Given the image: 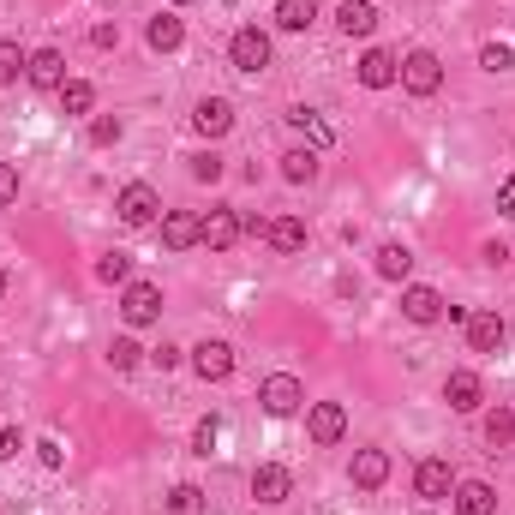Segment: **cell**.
<instances>
[{
  "mask_svg": "<svg viewBox=\"0 0 515 515\" xmlns=\"http://www.w3.org/2000/svg\"><path fill=\"white\" fill-rule=\"evenodd\" d=\"M414 492H420L426 504H444V498L456 492V468H450L444 456H426V462L414 468Z\"/></svg>",
  "mask_w": 515,
  "mask_h": 515,
  "instance_id": "7",
  "label": "cell"
},
{
  "mask_svg": "<svg viewBox=\"0 0 515 515\" xmlns=\"http://www.w3.org/2000/svg\"><path fill=\"white\" fill-rule=\"evenodd\" d=\"M36 462H42V468H60V462H66V450H60L54 438H42V444H36Z\"/></svg>",
  "mask_w": 515,
  "mask_h": 515,
  "instance_id": "38",
  "label": "cell"
},
{
  "mask_svg": "<svg viewBox=\"0 0 515 515\" xmlns=\"http://www.w3.org/2000/svg\"><path fill=\"white\" fill-rule=\"evenodd\" d=\"M240 234H246V228H240V210H210V216H198V246H210V252H228Z\"/></svg>",
  "mask_w": 515,
  "mask_h": 515,
  "instance_id": "8",
  "label": "cell"
},
{
  "mask_svg": "<svg viewBox=\"0 0 515 515\" xmlns=\"http://www.w3.org/2000/svg\"><path fill=\"white\" fill-rule=\"evenodd\" d=\"M0 300H6V270H0Z\"/></svg>",
  "mask_w": 515,
  "mask_h": 515,
  "instance_id": "43",
  "label": "cell"
},
{
  "mask_svg": "<svg viewBox=\"0 0 515 515\" xmlns=\"http://www.w3.org/2000/svg\"><path fill=\"white\" fill-rule=\"evenodd\" d=\"M120 318H126L132 330L156 324V318H162V288H156V282H126V294H120Z\"/></svg>",
  "mask_w": 515,
  "mask_h": 515,
  "instance_id": "4",
  "label": "cell"
},
{
  "mask_svg": "<svg viewBox=\"0 0 515 515\" xmlns=\"http://www.w3.org/2000/svg\"><path fill=\"white\" fill-rule=\"evenodd\" d=\"M348 480H354L360 492H378V486L390 480V456H384V450H360L354 468H348Z\"/></svg>",
  "mask_w": 515,
  "mask_h": 515,
  "instance_id": "17",
  "label": "cell"
},
{
  "mask_svg": "<svg viewBox=\"0 0 515 515\" xmlns=\"http://www.w3.org/2000/svg\"><path fill=\"white\" fill-rule=\"evenodd\" d=\"M342 432H348V408L342 402H312L306 408V438L312 444H336Z\"/></svg>",
  "mask_w": 515,
  "mask_h": 515,
  "instance_id": "9",
  "label": "cell"
},
{
  "mask_svg": "<svg viewBox=\"0 0 515 515\" xmlns=\"http://www.w3.org/2000/svg\"><path fill=\"white\" fill-rule=\"evenodd\" d=\"M12 198H18V168L0 162V204H12Z\"/></svg>",
  "mask_w": 515,
  "mask_h": 515,
  "instance_id": "39",
  "label": "cell"
},
{
  "mask_svg": "<svg viewBox=\"0 0 515 515\" xmlns=\"http://www.w3.org/2000/svg\"><path fill=\"white\" fill-rule=\"evenodd\" d=\"M408 270H414V252H408L402 240H384V246H378V276H384V282H408Z\"/></svg>",
  "mask_w": 515,
  "mask_h": 515,
  "instance_id": "24",
  "label": "cell"
},
{
  "mask_svg": "<svg viewBox=\"0 0 515 515\" xmlns=\"http://www.w3.org/2000/svg\"><path fill=\"white\" fill-rule=\"evenodd\" d=\"M144 42H150V48H156V54H174V48H180V42H186V24H180V18H174V12H156V18H150V24H144Z\"/></svg>",
  "mask_w": 515,
  "mask_h": 515,
  "instance_id": "20",
  "label": "cell"
},
{
  "mask_svg": "<svg viewBox=\"0 0 515 515\" xmlns=\"http://www.w3.org/2000/svg\"><path fill=\"white\" fill-rule=\"evenodd\" d=\"M402 90H408V96H438V90H444V60H438L432 48H414V54L402 60Z\"/></svg>",
  "mask_w": 515,
  "mask_h": 515,
  "instance_id": "2",
  "label": "cell"
},
{
  "mask_svg": "<svg viewBox=\"0 0 515 515\" xmlns=\"http://www.w3.org/2000/svg\"><path fill=\"white\" fill-rule=\"evenodd\" d=\"M138 360H144V348H138L132 336H114V342H108V366H114V372H132Z\"/></svg>",
  "mask_w": 515,
  "mask_h": 515,
  "instance_id": "31",
  "label": "cell"
},
{
  "mask_svg": "<svg viewBox=\"0 0 515 515\" xmlns=\"http://www.w3.org/2000/svg\"><path fill=\"white\" fill-rule=\"evenodd\" d=\"M120 132H126V126H120V114H96V120H90V144H96V150L120 144Z\"/></svg>",
  "mask_w": 515,
  "mask_h": 515,
  "instance_id": "32",
  "label": "cell"
},
{
  "mask_svg": "<svg viewBox=\"0 0 515 515\" xmlns=\"http://www.w3.org/2000/svg\"><path fill=\"white\" fill-rule=\"evenodd\" d=\"M216 438H222V420H216V414H204V420L192 426V456H210V450H216Z\"/></svg>",
  "mask_w": 515,
  "mask_h": 515,
  "instance_id": "33",
  "label": "cell"
},
{
  "mask_svg": "<svg viewBox=\"0 0 515 515\" xmlns=\"http://www.w3.org/2000/svg\"><path fill=\"white\" fill-rule=\"evenodd\" d=\"M276 24L282 30H312L318 24V0H276Z\"/></svg>",
  "mask_w": 515,
  "mask_h": 515,
  "instance_id": "27",
  "label": "cell"
},
{
  "mask_svg": "<svg viewBox=\"0 0 515 515\" xmlns=\"http://www.w3.org/2000/svg\"><path fill=\"white\" fill-rule=\"evenodd\" d=\"M504 342H510V324H504L498 312H474V318H468V348H474V354H498Z\"/></svg>",
  "mask_w": 515,
  "mask_h": 515,
  "instance_id": "13",
  "label": "cell"
},
{
  "mask_svg": "<svg viewBox=\"0 0 515 515\" xmlns=\"http://www.w3.org/2000/svg\"><path fill=\"white\" fill-rule=\"evenodd\" d=\"M228 60H234L240 72H264V66H270V36H264L258 24H240L234 42H228Z\"/></svg>",
  "mask_w": 515,
  "mask_h": 515,
  "instance_id": "5",
  "label": "cell"
},
{
  "mask_svg": "<svg viewBox=\"0 0 515 515\" xmlns=\"http://www.w3.org/2000/svg\"><path fill=\"white\" fill-rule=\"evenodd\" d=\"M258 402H264V414L288 420V414H300V408H306V384H300L294 372H270V378L258 384Z\"/></svg>",
  "mask_w": 515,
  "mask_h": 515,
  "instance_id": "1",
  "label": "cell"
},
{
  "mask_svg": "<svg viewBox=\"0 0 515 515\" xmlns=\"http://www.w3.org/2000/svg\"><path fill=\"white\" fill-rule=\"evenodd\" d=\"M174 6H192V0H174Z\"/></svg>",
  "mask_w": 515,
  "mask_h": 515,
  "instance_id": "44",
  "label": "cell"
},
{
  "mask_svg": "<svg viewBox=\"0 0 515 515\" xmlns=\"http://www.w3.org/2000/svg\"><path fill=\"white\" fill-rule=\"evenodd\" d=\"M192 372H198L204 384H222V378H234V348H228V342H216V336H204V342L192 348Z\"/></svg>",
  "mask_w": 515,
  "mask_h": 515,
  "instance_id": "6",
  "label": "cell"
},
{
  "mask_svg": "<svg viewBox=\"0 0 515 515\" xmlns=\"http://www.w3.org/2000/svg\"><path fill=\"white\" fill-rule=\"evenodd\" d=\"M192 180H204V186H216V180H222V156H216V150H204V156H192Z\"/></svg>",
  "mask_w": 515,
  "mask_h": 515,
  "instance_id": "36",
  "label": "cell"
},
{
  "mask_svg": "<svg viewBox=\"0 0 515 515\" xmlns=\"http://www.w3.org/2000/svg\"><path fill=\"white\" fill-rule=\"evenodd\" d=\"M510 438H515V414H510V408H492V414H486V444H492V450H504Z\"/></svg>",
  "mask_w": 515,
  "mask_h": 515,
  "instance_id": "29",
  "label": "cell"
},
{
  "mask_svg": "<svg viewBox=\"0 0 515 515\" xmlns=\"http://www.w3.org/2000/svg\"><path fill=\"white\" fill-rule=\"evenodd\" d=\"M336 24H342V36H372L378 30V6L372 0H342L336 6Z\"/></svg>",
  "mask_w": 515,
  "mask_h": 515,
  "instance_id": "19",
  "label": "cell"
},
{
  "mask_svg": "<svg viewBox=\"0 0 515 515\" xmlns=\"http://www.w3.org/2000/svg\"><path fill=\"white\" fill-rule=\"evenodd\" d=\"M54 96H60V114H90L96 108V84H84V78H66Z\"/></svg>",
  "mask_w": 515,
  "mask_h": 515,
  "instance_id": "26",
  "label": "cell"
},
{
  "mask_svg": "<svg viewBox=\"0 0 515 515\" xmlns=\"http://www.w3.org/2000/svg\"><path fill=\"white\" fill-rule=\"evenodd\" d=\"M282 180H288V186H312V180H318V150H312V144H306V150H288V156H282Z\"/></svg>",
  "mask_w": 515,
  "mask_h": 515,
  "instance_id": "25",
  "label": "cell"
},
{
  "mask_svg": "<svg viewBox=\"0 0 515 515\" xmlns=\"http://www.w3.org/2000/svg\"><path fill=\"white\" fill-rule=\"evenodd\" d=\"M30 66V54L18 42H0V84H18V72Z\"/></svg>",
  "mask_w": 515,
  "mask_h": 515,
  "instance_id": "34",
  "label": "cell"
},
{
  "mask_svg": "<svg viewBox=\"0 0 515 515\" xmlns=\"http://www.w3.org/2000/svg\"><path fill=\"white\" fill-rule=\"evenodd\" d=\"M498 210H510V216H515V174L504 180V192H498Z\"/></svg>",
  "mask_w": 515,
  "mask_h": 515,
  "instance_id": "42",
  "label": "cell"
},
{
  "mask_svg": "<svg viewBox=\"0 0 515 515\" xmlns=\"http://www.w3.org/2000/svg\"><path fill=\"white\" fill-rule=\"evenodd\" d=\"M264 240H270L276 252H306V240H312V234H306V222H300V216H276V222L264 228Z\"/></svg>",
  "mask_w": 515,
  "mask_h": 515,
  "instance_id": "22",
  "label": "cell"
},
{
  "mask_svg": "<svg viewBox=\"0 0 515 515\" xmlns=\"http://www.w3.org/2000/svg\"><path fill=\"white\" fill-rule=\"evenodd\" d=\"M150 366H162V372H174V366H180V348H174V342H162V348H150Z\"/></svg>",
  "mask_w": 515,
  "mask_h": 515,
  "instance_id": "37",
  "label": "cell"
},
{
  "mask_svg": "<svg viewBox=\"0 0 515 515\" xmlns=\"http://www.w3.org/2000/svg\"><path fill=\"white\" fill-rule=\"evenodd\" d=\"M450 498H456V515H498V492L486 480H462Z\"/></svg>",
  "mask_w": 515,
  "mask_h": 515,
  "instance_id": "18",
  "label": "cell"
},
{
  "mask_svg": "<svg viewBox=\"0 0 515 515\" xmlns=\"http://www.w3.org/2000/svg\"><path fill=\"white\" fill-rule=\"evenodd\" d=\"M480 66H486V72H515V48H504V42H486V48H480Z\"/></svg>",
  "mask_w": 515,
  "mask_h": 515,
  "instance_id": "35",
  "label": "cell"
},
{
  "mask_svg": "<svg viewBox=\"0 0 515 515\" xmlns=\"http://www.w3.org/2000/svg\"><path fill=\"white\" fill-rule=\"evenodd\" d=\"M162 246H168V252L198 246V216H192V210H168V216H162Z\"/></svg>",
  "mask_w": 515,
  "mask_h": 515,
  "instance_id": "21",
  "label": "cell"
},
{
  "mask_svg": "<svg viewBox=\"0 0 515 515\" xmlns=\"http://www.w3.org/2000/svg\"><path fill=\"white\" fill-rule=\"evenodd\" d=\"M114 210H120V222H126V228H150V222H156V210H162V198H156V186L132 180V186H120Z\"/></svg>",
  "mask_w": 515,
  "mask_h": 515,
  "instance_id": "3",
  "label": "cell"
},
{
  "mask_svg": "<svg viewBox=\"0 0 515 515\" xmlns=\"http://www.w3.org/2000/svg\"><path fill=\"white\" fill-rule=\"evenodd\" d=\"M24 78H30L36 90H60V84H66V54H60V48H36L30 66H24Z\"/></svg>",
  "mask_w": 515,
  "mask_h": 515,
  "instance_id": "15",
  "label": "cell"
},
{
  "mask_svg": "<svg viewBox=\"0 0 515 515\" xmlns=\"http://www.w3.org/2000/svg\"><path fill=\"white\" fill-rule=\"evenodd\" d=\"M162 510L168 515H204L210 504H204V486H192V480H180L168 498H162Z\"/></svg>",
  "mask_w": 515,
  "mask_h": 515,
  "instance_id": "28",
  "label": "cell"
},
{
  "mask_svg": "<svg viewBox=\"0 0 515 515\" xmlns=\"http://www.w3.org/2000/svg\"><path fill=\"white\" fill-rule=\"evenodd\" d=\"M90 42H96V48H120V24H96Z\"/></svg>",
  "mask_w": 515,
  "mask_h": 515,
  "instance_id": "40",
  "label": "cell"
},
{
  "mask_svg": "<svg viewBox=\"0 0 515 515\" xmlns=\"http://www.w3.org/2000/svg\"><path fill=\"white\" fill-rule=\"evenodd\" d=\"M96 282H132V258L126 252H102L96 258Z\"/></svg>",
  "mask_w": 515,
  "mask_h": 515,
  "instance_id": "30",
  "label": "cell"
},
{
  "mask_svg": "<svg viewBox=\"0 0 515 515\" xmlns=\"http://www.w3.org/2000/svg\"><path fill=\"white\" fill-rule=\"evenodd\" d=\"M192 126H198L204 138H222V132L234 126V108H228V96H204V102L192 108Z\"/></svg>",
  "mask_w": 515,
  "mask_h": 515,
  "instance_id": "16",
  "label": "cell"
},
{
  "mask_svg": "<svg viewBox=\"0 0 515 515\" xmlns=\"http://www.w3.org/2000/svg\"><path fill=\"white\" fill-rule=\"evenodd\" d=\"M396 78H402V60H396L390 48H366V54H360V84H366V90H390Z\"/></svg>",
  "mask_w": 515,
  "mask_h": 515,
  "instance_id": "11",
  "label": "cell"
},
{
  "mask_svg": "<svg viewBox=\"0 0 515 515\" xmlns=\"http://www.w3.org/2000/svg\"><path fill=\"white\" fill-rule=\"evenodd\" d=\"M288 126H294L312 150H330V138H336V132L324 126V114H318V108H294V114H288Z\"/></svg>",
  "mask_w": 515,
  "mask_h": 515,
  "instance_id": "23",
  "label": "cell"
},
{
  "mask_svg": "<svg viewBox=\"0 0 515 515\" xmlns=\"http://www.w3.org/2000/svg\"><path fill=\"white\" fill-rule=\"evenodd\" d=\"M18 450H24V438H18V432H12V426H6V432H0V462H12V456H18Z\"/></svg>",
  "mask_w": 515,
  "mask_h": 515,
  "instance_id": "41",
  "label": "cell"
},
{
  "mask_svg": "<svg viewBox=\"0 0 515 515\" xmlns=\"http://www.w3.org/2000/svg\"><path fill=\"white\" fill-rule=\"evenodd\" d=\"M444 402H450L456 414H474V408L486 402V384H480V372H468V366H462V372H450V378H444Z\"/></svg>",
  "mask_w": 515,
  "mask_h": 515,
  "instance_id": "14",
  "label": "cell"
},
{
  "mask_svg": "<svg viewBox=\"0 0 515 515\" xmlns=\"http://www.w3.org/2000/svg\"><path fill=\"white\" fill-rule=\"evenodd\" d=\"M252 498H258V504H288V498H294V474H288L282 462H258V468H252Z\"/></svg>",
  "mask_w": 515,
  "mask_h": 515,
  "instance_id": "10",
  "label": "cell"
},
{
  "mask_svg": "<svg viewBox=\"0 0 515 515\" xmlns=\"http://www.w3.org/2000/svg\"><path fill=\"white\" fill-rule=\"evenodd\" d=\"M402 318H408V324H438V318H444V294L426 288V282L402 288Z\"/></svg>",
  "mask_w": 515,
  "mask_h": 515,
  "instance_id": "12",
  "label": "cell"
}]
</instances>
